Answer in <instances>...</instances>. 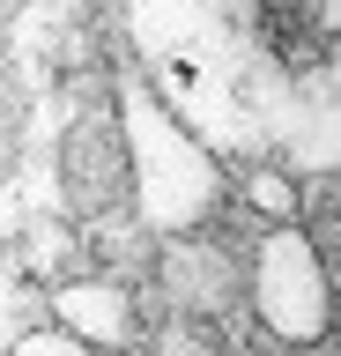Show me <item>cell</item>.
<instances>
[{"instance_id": "6da1fadb", "label": "cell", "mask_w": 341, "mask_h": 356, "mask_svg": "<svg viewBox=\"0 0 341 356\" xmlns=\"http://www.w3.org/2000/svg\"><path fill=\"white\" fill-rule=\"evenodd\" d=\"M126 38L215 156L341 171V0H126Z\"/></svg>"}, {"instance_id": "7a4b0ae2", "label": "cell", "mask_w": 341, "mask_h": 356, "mask_svg": "<svg viewBox=\"0 0 341 356\" xmlns=\"http://www.w3.org/2000/svg\"><path fill=\"white\" fill-rule=\"evenodd\" d=\"M119 127H126V156H134V178L126 186L141 200V222L149 230H193V222H208V208L223 193L215 149L156 97L149 74L119 89Z\"/></svg>"}, {"instance_id": "3957f363", "label": "cell", "mask_w": 341, "mask_h": 356, "mask_svg": "<svg viewBox=\"0 0 341 356\" xmlns=\"http://www.w3.org/2000/svg\"><path fill=\"white\" fill-rule=\"evenodd\" d=\"M252 312H260V327L282 349H319L326 327H334L326 260H319V245L297 222H274L267 238H260V252H252Z\"/></svg>"}, {"instance_id": "277c9868", "label": "cell", "mask_w": 341, "mask_h": 356, "mask_svg": "<svg viewBox=\"0 0 341 356\" xmlns=\"http://www.w3.org/2000/svg\"><path fill=\"white\" fill-rule=\"evenodd\" d=\"M52 319H60L67 334H82V341H97V349H126V341H134V297H126L119 282H104V275L60 282Z\"/></svg>"}, {"instance_id": "5b68a950", "label": "cell", "mask_w": 341, "mask_h": 356, "mask_svg": "<svg viewBox=\"0 0 341 356\" xmlns=\"http://www.w3.org/2000/svg\"><path fill=\"white\" fill-rule=\"evenodd\" d=\"M297 193H304V186H297L290 163H252L245 171V200L260 216H274V222H297Z\"/></svg>"}, {"instance_id": "8992f818", "label": "cell", "mask_w": 341, "mask_h": 356, "mask_svg": "<svg viewBox=\"0 0 341 356\" xmlns=\"http://www.w3.org/2000/svg\"><path fill=\"white\" fill-rule=\"evenodd\" d=\"M8 356H97V341H82V334H67L60 319L52 327H38V334H23Z\"/></svg>"}, {"instance_id": "52a82bcc", "label": "cell", "mask_w": 341, "mask_h": 356, "mask_svg": "<svg viewBox=\"0 0 341 356\" xmlns=\"http://www.w3.org/2000/svg\"><path fill=\"white\" fill-rule=\"evenodd\" d=\"M156 356H215V341H208L201 327H171V334L156 341Z\"/></svg>"}, {"instance_id": "ba28073f", "label": "cell", "mask_w": 341, "mask_h": 356, "mask_svg": "<svg viewBox=\"0 0 341 356\" xmlns=\"http://www.w3.org/2000/svg\"><path fill=\"white\" fill-rule=\"evenodd\" d=\"M282 356H319V349H282Z\"/></svg>"}]
</instances>
